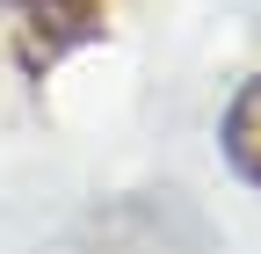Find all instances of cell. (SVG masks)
Masks as SVG:
<instances>
[{
	"mask_svg": "<svg viewBox=\"0 0 261 254\" xmlns=\"http://www.w3.org/2000/svg\"><path fill=\"white\" fill-rule=\"evenodd\" d=\"M8 8H15V51L29 73H44L73 44L102 37V0H8Z\"/></svg>",
	"mask_w": 261,
	"mask_h": 254,
	"instance_id": "obj_1",
	"label": "cell"
},
{
	"mask_svg": "<svg viewBox=\"0 0 261 254\" xmlns=\"http://www.w3.org/2000/svg\"><path fill=\"white\" fill-rule=\"evenodd\" d=\"M225 160L240 167V182L261 189V73L232 94V109H225Z\"/></svg>",
	"mask_w": 261,
	"mask_h": 254,
	"instance_id": "obj_2",
	"label": "cell"
}]
</instances>
